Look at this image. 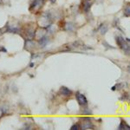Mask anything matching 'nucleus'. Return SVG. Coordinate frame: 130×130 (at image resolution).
Returning <instances> with one entry per match:
<instances>
[{
	"instance_id": "f03ea898",
	"label": "nucleus",
	"mask_w": 130,
	"mask_h": 130,
	"mask_svg": "<svg viewBox=\"0 0 130 130\" xmlns=\"http://www.w3.org/2000/svg\"><path fill=\"white\" fill-rule=\"evenodd\" d=\"M115 38H116L117 44L120 46V48H121V50H123L126 52H129L130 51V46H129L128 43L126 42V40H125L124 38H122V37H120V36L116 37Z\"/></svg>"
},
{
	"instance_id": "7ed1b4c3",
	"label": "nucleus",
	"mask_w": 130,
	"mask_h": 130,
	"mask_svg": "<svg viewBox=\"0 0 130 130\" xmlns=\"http://www.w3.org/2000/svg\"><path fill=\"white\" fill-rule=\"evenodd\" d=\"M75 98H76L79 105H81V106L87 105V103H88L87 98H86V96L84 95L81 94L80 92H77V93L75 94Z\"/></svg>"
},
{
	"instance_id": "39448f33",
	"label": "nucleus",
	"mask_w": 130,
	"mask_h": 130,
	"mask_svg": "<svg viewBox=\"0 0 130 130\" xmlns=\"http://www.w3.org/2000/svg\"><path fill=\"white\" fill-rule=\"evenodd\" d=\"M92 5V1L91 0H83V10L85 12H88L90 10Z\"/></svg>"
},
{
	"instance_id": "6e6552de",
	"label": "nucleus",
	"mask_w": 130,
	"mask_h": 130,
	"mask_svg": "<svg viewBox=\"0 0 130 130\" xmlns=\"http://www.w3.org/2000/svg\"><path fill=\"white\" fill-rule=\"evenodd\" d=\"M119 129H130V126H128L127 124V122L126 121H124L123 120H121V122L120 126L118 127Z\"/></svg>"
},
{
	"instance_id": "dca6fc26",
	"label": "nucleus",
	"mask_w": 130,
	"mask_h": 130,
	"mask_svg": "<svg viewBox=\"0 0 130 130\" xmlns=\"http://www.w3.org/2000/svg\"><path fill=\"white\" fill-rule=\"evenodd\" d=\"M1 1H2V0H0V2H1Z\"/></svg>"
},
{
	"instance_id": "1a4fd4ad",
	"label": "nucleus",
	"mask_w": 130,
	"mask_h": 130,
	"mask_svg": "<svg viewBox=\"0 0 130 130\" xmlns=\"http://www.w3.org/2000/svg\"><path fill=\"white\" fill-rule=\"evenodd\" d=\"M65 29H66V30L72 31L74 30V25H73V24H71V23H67L66 25H65Z\"/></svg>"
},
{
	"instance_id": "9d476101",
	"label": "nucleus",
	"mask_w": 130,
	"mask_h": 130,
	"mask_svg": "<svg viewBox=\"0 0 130 130\" xmlns=\"http://www.w3.org/2000/svg\"><path fill=\"white\" fill-rule=\"evenodd\" d=\"M124 15L127 16V17H129L130 16V5H127L124 9Z\"/></svg>"
},
{
	"instance_id": "9b49d317",
	"label": "nucleus",
	"mask_w": 130,
	"mask_h": 130,
	"mask_svg": "<svg viewBox=\"0 0 130 130\" xmlns=\"http://www.w3.org/2000/svg\"><path fill=\"white\" fill-rule=\"evenodd\" d=\"M107 30H108V26L105 24H102V26H101V32H102V34H105L107 32Z\"/></svg>"
},
{
	"instance_id": "20e7f679",
	"label": "nucleus",
	"mask_w": 130,
	"mask_h": 130,
	"mask_svg": "<svg viewBox=\"0 0 130 130\" xmlns=\"http://www.w3.org/2000/svg\"><path fill=\"white\" fill-rule=\"evenodd\" d=\"M82 121L83 122H82L81 127L83 129H89V128H93L94 126L92 124L91 121H90V118H83Z\"/></svg>"
},
{
	"instance_id": "f257e3e1",
	"label": "nucleus",
	"mask_w": 130,
	"mask_h": 130,
	"mask_svg": "<svg viewBox=\"0 0 130 130\" xmlns=\"http://www.w3.org/2000/svg\"><path fill=\"white\" fill-rule=\"evenodd\" d=\"M43 4H44V0H31L29 10L31 12H35L40 10L43 7Z\"/></svg>"
},
{
	"instance_id": "f8f14e48",
	"label": "nucleus",
	"mask_w": 130,
	"mask_h": 130,
	"mask_svg": "<svg viewBox=\"0 0 130 130\" xmlns=\"http://www.w3.org/2000/svg\"><path fill=\"white\" fill-rule=\"evenodd\" d=\"M81 127V126L79 125V124H74L72 126V127H70V129H72V130H76V129H79Z\"/></svg>"
},
{
	"instance_id": "423d86ee",
	"label": "nucleus",
	"mask_w": 130,
	"mask_h": 130,
	"mask_svg": "<svg viewBox=\"0 0 130 130\" xmlns=\"http://www.w3.org/2000/svg\"><path fill=\"white\" fill-rule=\"evenodd\" d=\"M60 92H61V94L64 96H70L71 95H72V91H71L70 89H68L67 87H64V86L61 87Z\"/></svg>"
},
{
	"instance_id": "ddd939ff",
	"label": "nucleus",
	"mask_w": 130,
	"mask_h": 130,
	"mask_svg": "<svg viewBox=\"0 0 130 130\" xmlns=\"http://www.w3.org/2000/svg\"><path fill=\"white\" fill-rule=\"evenodd\" d=\"M82 113H83V114H92V112L90 110H83Z\"/></svg>"
},
{
	"instance_id": "2eb2a0df",
	"label": "nucleus",
	"mask_w": 130,
	"mask_h": 130,
	"mask_svg": "<svg viewBox=\"0 0 130 130\" xmlns=\"http://www.w3.org/2000/svg\"><path fill=\"white\" fill-rule=\"evenodd\" d=\"M128 72L130 73V65H129V66H128Z\"/></svg>"
},
{
	"instance_id": "4468645a",
	"label": "nucleus",
	"mask_w": 130,
	"mask_h": 130,
	"mask_svg": "<svg viewBox=\"0 0 130 130\" xmlns=\"http://www.w3.org/2000/svg\"><path fill=\"white\" fill-rule=\"evenodd\" d=\"M50 1L51 2L52 4H54V3H56V0H50Z\"/></svg>"
},
{
	"instance_id": "0eeeda50",
	"label": "nucleus",
	"mask_w": 130,
	"mask_h": 130,
	"mask_svg": "<svg viewBox=\"0 0 130 130\" xmlns=\"http://www.w3.org/2000/svg\"><path fill=\"white\" fill-rule=\"evenodd\" d=\"M48 43H49V37H46V36H44V37H42L38 41V43L41 47H45Z\"/></svg>"
}]
</instances>
